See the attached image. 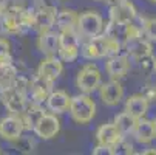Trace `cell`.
<instances>
[{
	"label": "cell",
	"mask_w": 156,
	"mask_h": 155,
	"mask_svg": "<svg viewBox=\"0 0 156 155\" xmlns=\"http://www.w3.org/2000/svg\"><path fill=\"white\" fill-rule=\"evenodd\" d=\"M153 127H154V138H156V120L153 121Z\"/></svg>",
	"instance_id": "33"
},
{
	"label": "cell",
	"mask_w": 156,
	"mask_h": 155,
	"mask_svg": "<svg viewBox=\"0 0 156 155\" xmlns=\"http://www.w3.org/2000/svg\"><path fill=\"white\" fill-rule=\"evenodd\" d=\"M2 14H20L27 11V5L23 0H3L0 2Z\"/></svg>",
	"instance_id": "26"
},
{
	"label": "cell",
	"mask_w": 156,
	"mask_h": 155,
	"mask_svg": "<svg viewBox=\"0 0 156 155\" xmlns=\"http://www.w3.org/2000/svg\"><path fill=\"white\" fill-rule=\"evenodd\" d=\"M105 70L111 79H122L128 72H130V59L127 54H115L110 56L107 64H105Z\"/></svg>",
	"instance_id": "13"
},
{
	"label": "cell",
	"mask_w": 156,
	"mask_h": 155,
	"mask_svg": "<svg viewBox=\"0 0 156 155\" xmlns=\"http://www.w3.org/2000/svg\"><path fill=\"white\" fill-rule=\"evenodd\" d=\"M76 85L82 93L90 95L101 85V72L94 64H87L76 76Z\"/></svg>",
	"instance_id": "5"
},
{
	"label": "cell",
	"mask_w": 156,
	"mask_h": 155,
	"mask_svg": "<svg viewBox=\"0 0 156 155\" xmlns=\"http://www.w3.org/2000/svg\"><path fill=\"white\" fill-rule=\"evenodd\" d=\"M122 47L127 48V56L136 59V61H141L151 54V47L145 39H142V34L131 36Z\"/></svg>",
	"instance_id": "12"
},
{
	"label": "cell",
	"mask_w": 156,
	"mask_h": 155,
	"mask_svg": "<svg viewBox=\"0 0 156 155\" xmlns=\"http://www.w3.org/2000/svg\"><path fill=\"white\" fill-rule=\"evenodd\" d=\"M34 134L42 140H51L54 138L60 130V121L56 113H43L37 124L34 126Z\"/></svg>",
	"instance_id": "9"
},
{
	"label": "cell",
	"mask_w": 156,
	"mask_h": 155,
	"mask_svg": "<svg viewBox=\"0 0 156 155\" xmlns=\"http://www.w3.org/2000/svg\"><path fill=\"white\" fill-rule=\"evenodd\" d=\"M45 113L43 112V109L39 105V104H30V105H27L25 107V110L22 112V115H20V118H22V121H23V126H25V129H34V126L37 124V121L40 120V116Z\"/></svg>",
	"instance_id": "24"
},
{
	"label": "cell",
	"mask_w": 156,
	"mask_h": 155,
	"mask_svg": "<svg viewBox=\"0 0 156 155\" xmlns=\"http://www.w3.org/2000/svg\"><path fill=\"white\" fill-rule=\"evenodd\" d=\"M153 68H154V72H156V61L153 62Z\"/></svg>",
	"instance_id": "34"
},
{
	"label": "cell",
	"mask_w": 156,
	"mask_h": 155,
	"mask_svg": "<svg viewBox=\"0 0 156 155\" xmlns=\"http://www.w3.org/2000/svg\"><path fill=\"white\" fill-rule=\"evenodd\" d=\"M133 135H135L136 141L139 143H150L151 140H154V127H153V121L139 118L136 121V126L133 129Z\"/></svg>",
	"instance_id": "20"
},
{
	"label": "cell",
	"mask_w": 156,
	"mask_h": 155,
	"mask_svg": "<svg viewBox=\"0 0 156 155\" xmlns=\"http://www.w3.org/2000/svg\"><path fill=\"white\" fill-rule=\"evenodd\" d=\"M53 90V82L42 78V76H36L33 81H30V87H28V93L31 95V98L34 99L36 104L43 102L47 99V96L51 93Z\"/></svg>",
	"instance_id": "16"
},
{
	"label": "cell",
	"mask_w": 156,
	"mask_h": 155,
	"mask_svg": "<svg viewBox=\"0 0 156 155\" xmlns=\"http://www.w3.org/2000/svg\"><path fill=\"white\" fill-rule=\"evenodd\" d=\"M144 155H156V149H150V150H144Z\"/></svg>",
	"instance_id": "32"
},
{
	"label": "cell",
	"mask_w": 156,
	"mask_h": 155,
	"mask_svg": "<svg viewBox=\"0 0 156 155\" xmlns=\"http://www.w3.org/2000/svg\"><path fill=\"white\" fill-rule=\"evenodd\" d=\"M94 155H111V146H105V144H99L93 149Z\"/></svg>",
	"instance_id": "31"
},
{
	"label": "cell",
	"mask_w": 156,
	"mask_h": 155,
	"mask_svg": "<svg viewBox=\"0 0 156 155\" xmlns=\"http://www.w3.org/2000/svg\"><path fill=\"white\" fill-rule=\"evenodd\" d=\"M27 11L30 13L31 16V20H33V28L39 30L40 33L42 31H47V30H51L54 27V22H56V8L53 6H48L43 0H34L33 3V8Z\"/></svg>",
	"instance_id": "3"
},
{
	"label": "cell",
	"mask_w": 156,
	"mask_h": 155,
	"mask_svg": "<svg viewBox=\"0 0 156 155\" xmlns=\"http://www.w3.org/2000/svg\"><path fill=\"white\" fill-rule=\"evenodd\" d=\"M16 147H17V150H20V152H25V153H30L31 150H33V147H34V143L31 141V138H28V137H19L17 140H14V141H11Z\"/></svg>",
	"instance_id": "29"
},
{
	"label": "cell",
	"mask_w": 156,
	"mask_h": 155,
	"mask_svg": "<svg viewBox=\"0 0 156 155\" xmlns=\"http://www.w3.org/2000/svg\"><path fill=\"white\" fill-rule=\"evenodd\" d=\"M122 45L119 42L110 39L105 34H99L96 37H91L82 50V56L85 59H101V57H110L119 54Z\"/></svg>",
	"instance_id": "1"
},
{
	"label": "cell",
	"mask_w": 156,
	"mask_h": 155,
	"mask_svg": "<svg viewBox=\"0 0 156 155\" xmlns=\"http://www.w3.org/2000/svg\"><path fill=\"white\" fill-rule=\"evenodd\" d=\"M37 47L45 56H54L59 51V34L50 30L42 31L37 39Z\"/></svg>",
	"instance_id": "18"
},
{
	"label": "cell",
	"mask_w": 156,
	"mask_h": 155,
	"mask_svg": "<svg viewBox=\"0 0 156 155\" xmlns=\"http://www.w3.org/2000/svg\"><path fill=\"white\" fill-rule=\"evenodd\" d=\"M17 75V68L11 64V59L0 61V92L11 87Z\"/></svg>",
	"instance_id": "22"
},
{
	"label": "cell",
	"mask_w": 156,
	"mask_h": 155,
	"mask_svg": "<svg viewBox=\"0 0 156 155\" xmlns=\"http://www.w3.org/2000/svg\"><path fill=\"white\" fill-rule=\"evenodd\" d=\"M25 130L20 115H9L0 120V137L6 141L17 140Z\"/></svg>",
	"instance_id": "10"
},
{
	"label": "cell",
	"mask_w": 156,
	"mask_h": 155,
	"mask_svg": "<svg viewBox=\"0 0 156 155\" xmlns=\"http://www.w3.org/2000/svg\"><path fill=\"white\" fill-rule=\"evenodd\" d=\"M99 95L104 104L107 105H118L124 98V87L119 79H110L99 85Z\"/></svg>",
	"instance_id": "11"
},
{
	"label": "cell",
	"mask_w": 156,
	"mask_h": 155,
	"mask_svg": "<svg viewBox=\"0 0 156 155\" xmlns=\"http://www.w3.org/2000/svg\"><path fill=\"white\" fill-rule=\"evenodd\" d=\"M63 72V64L62 59L56 57V56H47L40 64H39V68H37V75L45 78L51 82H54Z\"/></svg>",
	"instance_id": "15"
},
{
	"label": "cell",
	"mask_w": 156,
	"mask_h": 155,
	"mask_svg": "<svg viewBox=\"0 0 156 155\" xmlns=\"http://www.w3.org/2000/svg\"><path fill=\"white\" fill-rule=\"evenodd\" d=\"M98 2H105V0H98Z\"/></svg>",
	"instance_id": "35"
},
{
	"label": "cell",
	"mask_w": 156,
	"mask_h": 155,
	"mask_svg": "<svg viewBox=\"0 0 156 155\" xmlns=\"http://www.w3.org/2000/svg\"><path fill=\"white\" fill-rule=\"evenodd\" d=\"M59 56L65 62H73L79 56V37L74 30H65L59 33Z\"/></svg>",
	"instance_id": "7"
},
{
	"label": "cell",
	"mask_w": 156,
	"mask_h": 155,
	"mask_svg": "<svg viewBox=\"0 0 156 155\" xmlns=\"http://www.w3.org/2000/svg\"><path fill=\"white\" fill-rule=\"evenodd\" d=\"M111 153H115V155H130V153H133V144L128 143L127 140H124V137H121L113 146H111Z\"/></svg>",
	"instance_id": "27"
},
{
	"label": "cell",
	"mask_w": 156,
	"mask_h": 155,
	"mask_svg": "<svg viewBox=\"0 0 156 155\" xmlns=\"http://www.w3.org/2000/svg\"><path fill=\"white\" fill-rule=\"evenodd\" d=\"M77 16H79V14H76V11H73V9H62V11H57L54 25H56L60 31L74 30L76 25H77Z\"/></svg>",
	"instance_id": "23"
},
{
	"label": "cell",
	"mask_w": 156,
	"mask_h": 155,
	"mask_svg": "<svg viewBox=\"0 0 156 155\" xmlns=\"http://www.w3.org/2000/svg\"><path fill=\"white\" fill-rule=\"evenodd\" d=\"M151 2H154V3H156V0H151Z\"/></svg>",
	"instance_id": "37"
},
{
	"label": "cell",
	"mask_w": 156,
	"mask_h": 155,
	"mask_svg": "<svg viewBox=\"0 0 156 155\" xmlns=\"http://www.w3.org/2000/svg\"><path fill=\"white\" fill-rule=\"evenodd\" d=\"M9 50H11V45L9 42L3 37H0V61H6V59H11L9 56Z\"/></svg>",
	"instance_id": "30"
},
{
	"label": "cell",
	"mask_w": 156,
	"mask_h": 155,
	"mask_svg": "<svg viewBox=\"0 0 156 155\" xmlns=\"http://www.w3.org/2000/svg\"><path fill=\"white\" fill-rule=\"evenodd\" d=\"M136 118L135 116H131L130 113H127L125 110L122 113H119V115H116L115 116V121H113V124L116 126V129L119 130V134L124 137V135H128V134H133V129H135V126H136Z\"/></svg>",
	"instance_id": "25"
},
{
	"label": "cell",
	"mask_w": 156,
	"mask_h": 155,
	"mask_svg": "<svg viewBox=\"0 0 156 155\" xmlns=\"http://www.w3.org/2000/svg\"><path fill=\"white\" fill-rule=\"evenodd\" d=\"M136 19H138V13L130 0H119L116 5L110 8V20L133 24Z\"/></svg>",
	"instance_id": "14"
},
{
	"label": "cell",
	"mask_w": 156,
	"mask_h": 155,
	"mask_svg": "<svg viewBox=\"0 0 156 155\" xmlns=\"http://www.w3.org/2000/svg\"><path fill=\"white\" fill-rule=\"evenodd\" d=\"M138 34H142V30L141 27L135 25V22L133 24H125V22L110 20L108 25L105 27V36L119 42L121 45H124L131 36H138Z\"/></svg>",
	"instance_id": "6"
},
{
	"label": "cell",
	"mask_w": 156,
	"mask_h": 155,
	"mask_svg": "<svg viewBox=\"0 0 156 155\" xmlns=\"http://www.w3.org/2000/svg\"><path fill=\"white\" fill-rule=\"evenodd\" d=\"M148 110V98L145 95H131L125 102V112L136 120L144 118Z\"/></svg>",
	"instance_id": "19"
},
{
	"label": "cell",
	"mask_w": 156,
	"mask_h": 155,
	"mask_svg": "<svg viewBox=\"0 0 156 155\" xmlns=\"http://www.w3.org/2000/svg\"><path fill=\"white\" fill-rule=\"evenodd\" d=\"M76 28L85 37H96L104 31V19L96 11H85L77 16Z\"/></svg>",
	"instance_id": "4"
},
{
	"label": "cell",
	"mask_w": 156,
	"mask_h": 155,
	"mask_svg": "<svg viewBox=\"0 0 156 155\" xmlns=\"http://www.w3.org/2000/svg\"><path fill=\"white\" fill-rule=\"evenodd\" d=\"M122 135L119 134V130L116 129V126L111 124H102L99 126V129L96 130V140L99 144H105V146H113Z\"/></svg>",
	"instance_id": "21"
},
{
	"label": "cell",
	"mask_w": 156,
	"mask_h": 155,
	"mask_svg": "<svg viewBox=\"0 0 156 155\" xmlns=\"http://www.w3.org/2000/svg\"><path fill=\"white\" fill-rule=\"evenodd\" d=\"M70 99L71 98L68 96V93L63 90H51V93L47 96L45 102H47L48 110H51L53 113H63L68 110Z\"/></svg>",
	"instance_id": "17"
},
{
	"label": "cell",
	"mask_w": 156,
	"mask_h": 155,
	"mask_svg": "<svg viewBox=\"0 0 156 155\" xmlns=\"http://www.w3.org/2000/svg\"><path fill=\"white\" fill-rule=\"evenodd\" d=\"M68 112L77 124H88L96 115V104L87 93L77 95L70 99Z\"/></svg>",
	"instance_id": "2"
},
{
	"label": "cell",
	"mask_w": 156,
	"mask_h": 155,
	"mask_svg": "<svg viewBox=\"0 0 156 155\" xmlns=\"http://www.w3.org/2000/svg\"><path fill=\"white\" fill-rule=\"evenodd\" d=\"M0 98H2V102L6 107V110L11 112L12 115H22V112L28 105L27 104V93L17 90L12 85L0 92Z\"/></svg>",
	"instance_id": "8"
},
{
	"label": "cell",
	"mask_w": 156,
	"mask_h": 155,
	"mask_svg": "<svg viewBox=\"0 0 156 155\" xmlns=\"http://www.w3.org/2000/svg\"><path fill=\"white\" fill-rule=\"evenodd\" d=\"M141 30L147 37L156 40V19H142L141 20Z\"/></svg>",
	"instance_id": "28"
},
{
	"label": "cell",
	"mask_w": 156,
	"mask_h": 155,
	"mask_svg": "<svg viewBox=\"0 0 156 155\" xmlns=\"http://www.w3.org/2000/svg\"><path fill=\"white\" fill-rule=\"evenodd\" d=\"M0 14H2V8H0Z\"/></svg>",
	"instance_id": "36"
}]
</instances>
